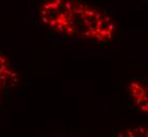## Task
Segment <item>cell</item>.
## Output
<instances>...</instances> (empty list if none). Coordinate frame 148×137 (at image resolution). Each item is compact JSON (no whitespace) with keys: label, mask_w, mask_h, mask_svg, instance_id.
<instances>
[{"label":"cell","mask_w":148,"mask_h":137,"mask_svg":"<svg viewBox=\"0 0 148 137\" xmlns=\"http://www.w3.org/2000/svg\"><path fill=\"white\" fill-rule=\"evenodd\" d=\"M35 14L47 35L72 44H108L123 35L113 12L86 0H40Z\"/></svg>","instance_id":"obj_1"},{"label":"cell","mask_w":148,"mask_h":137,"mask_svg":"<svg viewBox=\"0 0 148 137\" xmlns=\"http://www.w3.org/2000/svg\"><path fill=\"white\" fill-rule=\"evenodd\" d=\"M22 67L6 49L0 46V108L19 85Z\"/></svg>","instance_id":"obj_2"},{"label":"cell","mask_w":148,"mask_h":137,"mask_svg":"<svg viewBox=\"0 0 148 137\" xmlns=\"http://www.w3.org/2000/svg\"><path fill=\"white\" fill-rule=\"evenodd\" d=\"M127 102L141 117L148 120V75L138 76L130 80L125 91Z\"/></svg>","instance_id":"obj_3"},{"label":"cell","mask_w":148,"mask_h":137,"mask_svg":"<svg viewBox=\"0 0 148 137\" xmlns=\"http://www.w3.org/2000/svg\"><path fill=\"white\" fill-rule=\"evenodd\" d=\"M143 122L138 125H130L121 127L114 131L115 136L127 137H148V120L142 119Z\"/></svg>","instance_id":"obj_4"},{"label":"cell","mask_w":148,"mask_h":137,"mask_svg":"<svg viewBox=\"0 0 148 137\" xmlns=\"http://www.w3.org/2000/svg\"><path fill=\"white\" fill-rule=\"evenodd\" d=\"M134 5L140 10H148V0H133Z\"/></svg>","instance_id":"obj_5"}]
</instances>
